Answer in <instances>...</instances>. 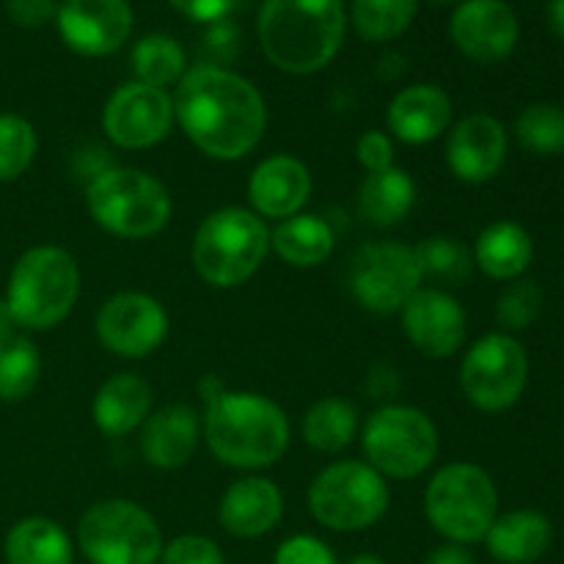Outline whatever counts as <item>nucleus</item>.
<instances>
[{
  "instance_id": "nucleus-24",
  "label": "nucleus",
  "mask_w": 564,
  "mask_h": 564,
  "mask_svg": "<svg viewBox=\"0 0 564 564\" xmlns=\"http://www.w3.org/2000/svg\"><path fill=\"white\" fill-rule=\"evenodd\" d=\"M485 545L501 564H534L551 545V521L534 510L507 512L490 523Z\"/></svg>"
},
{
  "instance_id": "nucleus-22",
  "label": "nucleus",
  "mask_w": 564,
  "mask_h": 564,
  "mask_svg": "<svg viewBox=\"0 0 564 564\" xmlns=\"http://www.w3.org/2000/svg\"><path fill=\"white\" fill-rule=\"evenodd\" d=\"M386 121L402 143H430L449 127L452 99L433 83H416L391 99Z\"/></svg>"
},
{
  "instance_id": "nucleus-9",
  "label": "nucleus",
  "mask_w": 564,
  "mask_h": 564,
  "mask_svg": "<svg viewBox=\"0 0 564 564\" xmlns=\"http://www.w3.org/2000/svg\"><path fill=\"white\" fill-rule=\"evenodd\" d=\"M308 510L334 532H364L389 510V485L369 463H334L314 477Z\"/></svg>"
},
{
  "instance_id": "nucleus-42",
  "label": "nucleus",
  "mask_w": 564,
  "mask_h": 564,
  "mask_svg": "<svg viewBox=\"0 0 564 564\" xmlns=\"http://www.w3.org/2000/svg\"><path fill=\"white\" fill-rule=\"evenodd\" d=\"M367 386L372 397H394L400 391V375L394 367H378L369 372Z\"/></svg>"
},
{
  "instance_id": "nucleus-39",
  "label": "nucleus",
  "mask_w": 564,
  "mask_h": 564,
  "mask_svg": "<svg viewBox=\"0 0 564 564\" xmlns=\"http://www.w3.org/2000/svg\"><path fill=\"white\" fill-rule=\"evenodd\" d=\"M356 154H358V163H361L369 174L394 165V143H391V138L380 130L364 132V135L358 138Z\"/></svg>"
},
{
  "instance_id": "nucleus-41",
  "label": "nucleus",
  "mask_w": 564,
  "mask_h": 564,
  "mask_svg": "<svg viewBox=\"0 0 564 564\" xmlns=\"http://www.w3.org/2000/svg\"><path fill=\"white\" fill-rule=\"evenodd\" d=\"M169 3L193 22H220L231 14L237 0H169Z\"/></svg>"
},
{
  "instance_id": "nucleus-17",
  "label": "nucleus",
  "mask_w": 564,
  "mask_h": 564,
  "mask_svg": "<svg viewBox=\"0 0 564 564\" xmlns=\"http://www.w3.org/2000/svg\"><path fill=\"white\" fill-rule=\"evenodd\" d=\"M402 312L408 341L427 358H449L466 339V312L444 290H419Z\"/></svg>"
},
{
  "instance_id": "nucleus-3",
  "label": "nucleus",
  "mask_w": 564,
  "mask_h": 564,
  "mask_svg": "<svg viewBox=\"0 0 564 564\" xmlns=\"http://www.w3.org/2000/svg\"><path fill=\"white\" fill-rule=\"evenodd\" d=\"M202 433L224 466L246 471L273 466L290 446L286 413L262 394L220 391L207 402Z\"/></svg>"
},
{
  "instance_id": "nucleus-7",
  "label": "nucleus",
  "mask_w": 564,
  "mask_h": 564,
  "mask_svg": "<svg viewBox=\"0 0 564 564\" xmlns=\"http://www.w3.org/2000/svg\"><path fill=\"white\" fill-rule=\"evenodd\" d=\"M499 510L494 479L474 463H449L430 479L424 490V512L441 538L457 545L485 540Z\"/></svg>"
},
{
  "instance_id": "nucleus-36",
  "label": "nucleus",
  "mask_w": 564,
  "mask_h": 564,
  "mask_svg": "<svg viewBox=\"0 0 564 564\" xmlns=\"http://www.w3.org/2000/svg\"><path fill=\"white\" fill-rule=\"evenodd\" d=\"M543 312V290L534 281H512L499 297L496 317L507 330H527Z\"/></svg>"
},
{
  "instance_id": "nucleus-37",
  "label": "nucleus",
  "mask_w": 564,
  "mask_h": 564,
  "mask_svg": "<svg viewBox=\"0 0 564 564\" xmlns=\"http://www.w3.org/2000/svg\"><path fill=\"white\" fill-rule=\"evenodd\" d=\"M158 564H226L218 543L204 534H182L163 545Z\"/></svg>"
},
{
  "instance_id": "nucleus-12",
  "label": "nucleus",
  "mask_w": 564,
  "mask_h": 564,
  "mask_svg": "<svg viewBox=\"0 0 564 564\" xmlns=\"http://www.w3.org/2000/svg\"><path fill=\"white\" fill-rule=\"evenodd\" d=\"M419 290L422 273L413 248L400 242H369L352 257L350 292L367 312H400Z\"/></svg>"
},
{
  "instance_id": "nucleus-20",
  "label": "nucleus",
  "mask_w": 564,
  "mask_h": 564,
  "mask_svg": "<svg viewBox=\"0 0 564 564\" xmlns=\"http://www.w3.org/2000/svg\"><path fill=\"white\" fill-rule=\"evenodd\" d=\"M220 523L231 538L257 540L273 532L284 516V496L270 479L246 477L231 485L220 499Z\"/></svg>"
},
{
  "instance_id": "nucleus-45",
  "label": "nucleus",
  "mask_w": 564,
  "mask_h": 564,
  "mask_svg": "<svg viewBox=\"0 0 564 564\" xmlns=\"http://www.w3.org/2000/svg\"><path fill=\"white\" fill-rule=\"evenodd\" d=\"M17 323H14V314H11L9 303H6V297H0V339H9L11 334H14Z\"/></svg>"
},
{
  "instance_id": "nucleus-44",
  "label": "nucleus",
  "mask_w": 564,
  "mask_h": 564,
  "mask_svg": "<svg viewBox=\"0 0 564 564\" xmlns=\"http://www.w3.org/2000/svg\"><path fill=\"white\" fill-rule=\"evenodd\" d=\"M549 25L554 36H560L564 42V0H551L549 3Z\"/></svg>"
},
{
  "instance_id": "nucleus-43",
  "label": "nucleus",
  "mask_w": 564,
  "mask_h": 564,
  "mask_svg": "<svg viewBox=\"0 0 564 564\" xmlns=\"http://www.w3.org/2000/svg\"><path fill=\"white\" fill-rule=\"evenodd\" d=\"M424 564H477L474 562L471 551L463 549V545L457 543H446V545H438L435 551H430L427 562Z\"/></svg>"
},
{
  "instance_id": "nucleus-8",
  "label": "nucleus",
  "mask_w": 564,
  "mask_h": 564,
  "mask_svg": "<svg viewBox=\"0 0 564 564\" xmlns=\"http://www.w3.org/2000/svg\"><path fill=\"white\" fill-rule=\"evenodd\" d=\"M77 543L91 564H158L163 554L158 521L127 499L88 507L77 523Z\"/></svg>"
},
{
  "instance_id": "nucleus-28",
  "label": "nucleus",
  "mask_w": 564,
  "mask_h": 564,
  "mask_svg": "<svg viewBox=\"0 0 564 564\" xmlns=\"http://www.w3.org/2000/svg\"><path fill=\"white\" fill-rule=\"evenodd\" d=\"M413 202H416V185L408 171L397 165L369 174L358 191V209L375 226H397L405 220Z\"/></svg>"
},
{
  "instance_id": "nucleus-34",
  "label": "nucleus",
  "mask_w": 564,
  "mask_h": 564,
  "mask_svg": "<svg viewBox=\"0 0 564 564\" xmlns=\"http://www.w3.org/2000/svg\"><path fill=\"white\" fill-rule=\"evenodd\" d=\"M516 135L534 154H564V110L560 105H529L516 121Z\"/></svg>"
},
{
  "instance_id": "nucleus-29",
  "label": "nucleus",
  "mask_w": 564,
  "mask_h": 564,
  "mask_svg": "<svg viewBox=\"0 0 564 564\" xmlns=\"http://www.w3.org/2000/svg\"><path fill=\"white\" fill-rule=\"evenodd\" d=\"M358 433V411L341 397H325L314 402L303 416V441L323 455L347 449Z\"/></svg>"
},
{
  "instance_id": "nucleus-33",
  "label": "nucleus",
  "mask_w": 564,
  "mask_h": 564,
  "mask_svg": "<svg viewBox=\"0 0 564 564\" xmlns=\"http://www.w3.org/2000/svg\"><path fill=\"white\" fill-rule=\"evenodd\" d=\"M39 372H42V358L31 339L17 334L0 339V400H25L39 383Z\"/></svg>"
},
{
  "instance_id": "nucleus-27",
  "label": "nucleus",
  "mask_w": 564,
  "mask_h": 564,
  "mask_svg": "<svg viewBox=\"0 0 564 564\" xmlns=\"http://www.w3.org/2000/svg\"><path fill=\"white\" fill-rule=\"evenodd\" d=\"M270 248L292 268H317L334 251V229L319 215H292L270 231Z\"/></svg>"
},
{
  "instance_id": "nucleus-15",
  "label": "nucleus",
  "mask_w": 564,
  "mask_h": 564,
  "mask_svg": "<svg viewBox=\"0 0 564 564\" xmlns=\"http://www.w3.org/2000/svg\"><path fill=\"white\" fill-rule=\"evenodd\" d=\"M449 36L466 58L499 64L521 39V22L505 0H463L449 20Z\"/></svg>"
},
{
  "instance_id": "nucleus-18",
  "label": "nucleus",
  "mask_w": 564,
  "mask_h": 564,
  "mask_svg": "<svg viewBox=\"0 0 564 564\" xmlns=\"http://www.w3.org/2000/svg\"><path fill=\"white\" fill-rule=\"evenodd\" d=\"M507 160V130L488 113H471L449 132L446 163L457 180L482 185L494 180Z\"/></svg>"
},
{
  "instance_id": "nucleus-35",
  "label": "nucleus",
  "mask_w": 564,
  "mask_h": 564,
  "mask_svg": "<svg viewBox=\"0 0 564 564\" xmlns=\"http://www.w3.org/2000/svg\"><path fill=\"white\" fill-rule=\"evenodd\" d=\"M36 130L17 113H0V182H14L36 158Z\"/></svg>"
},
{
  "instance_id": "nucleus-13",
  "label": "nucleus",
  "mask_w": 564,
  "mask_h": 564,
  "mask_svg": "<svg viewBox=\"0 0 564 564\" xmlns=\"http://www.w3.org/2000/svg\"><path fill=\"white\" fill-rule=\"evenodd\" d=\"M97 339L121 358H147L169 336L163 303L143 292H119L97 314Z\"/></svg>"
},
{
  "instance_id": "nucleus-2",
  "label": "nucleus",
  "mask_w": 564,
  "mask_h": 564,
  "mask_svg": "<svg viewBox=\"0 0 564 564\" xmlns=\"http://www.w3.org/2000/svg\"><path fill=\"white\" fill-rule=\"evenodd\" d=\"M347 11L341 0H264L259 44L273 66L290 75H314L341 50Z\"/></svg>"
},
{
  "instance_id": "nucleus-30",
  "label": "nucleus",
  "mask_w": 564,
  "mask_h": 564,
  "mask_svg": "<svg viewBox=\"0 0 564 564\" xmlns=\"http://www.w3.org/2000/svg\"><path fill=\"white\" fill-rule=\"evenodd\" d=\"M132 69H135L138 83L165 91V86H174L185 77V50L176 39L165 36V33H149L132 47Z\"/></svg>"
},
{
  "instance_id": "nucleus-19",
  "label": "nucleus",
  "mask_w": 564,
  "mask_h": 564,
  "mask_svg": "<svg viewBox=\"0 0 564 564\" xmlns=\"http://www.w3.org/2000/svg\"><path fill=\"white\" fill-rule=\"evenodd\" d=\"M308 193H312V174L292 154H273L262 160L248 180L253 213L264 218H292L308 202Z\"/></svg>"
},
{
  "instance_id": "nucleus-16",
  "label": "nucleus",
  "mask_w": 564,
  "mask_h": 564,
  "mask_svg": "<svg viewBox=\"0 0 564 564\" xmlns=\"http://www.w3.org/2000/svg\"><path fill=\"white\" fill-rule=\"evenodd\" d=\"M61 39L77 55H110L130 39L132 9L127 0H64L55 11Z\"/></svg>"
},
{
  "instance_id": "nucleus-21",
  "label": "nucleus",
  "mask_w": 564,
  "mask_h": 564,
  "mask_svg": "<svg viewBox=\"0 0 564 564\" xmlns=\"http://www.w3.org/2000/svg\"><path fill=\"white\" fill-rule=\"evenodd\" d=\"M198 438H202V424L196 411L187 405H169L143 422L141 455L149 466L174 471L191 463Z\"/></svg>"
},
{
  "instance_id": "nucleus-32",
  "label": "nucleus",
  "mask_w": 564,
  "mask_h": 564,
  "mask_svg": "<svg viewBox=\"0 0 564 564\" xmlns=\"http://www.w3.org/2000/svg\"><path fill=\"white\" fill-rule=\"evenodd\" d=\"M416 0H352V28L367 42H391L411 28Z\"/></svg>"
},
{
  "instance_id": "nucleus-47",
  "label": "nucleus",
  "mask_w": 564,
  "mask_h": 564,
  "mask_svg": "<svg viewBox=\"0 0 564 564\" xmlns=\"http://www.w3.org/2000/svg\"><path fill=\"white\" fill-rule=\"evenodd\" d=\"M433 3H444L446 6V3H455V0H433Z\"/></svg>"
},
{
  "instance_id": "nucleus-31",
  "label": "nucleus",
  "mask_w": 564,
  "mask_h": 564,
  "mask_svg": "<svg viewBox=\"0 0 564 564\" xmlns=\"http://www.w3.org/2000/svg\"><path fill=\"white\" fill-rule=\"evenodd\" d=\"M422 281H435L444 286H466L474 273V257L455 237H427L413 248Z\"/></svg>"
},
{
  "instance_id": "nucleus-23",
  "label": "nucleus",
  "mask_w": 564,
  "mask_h": 564,
  "mask_svg": "<svg viewBox=\"0 0 564 564\" xmlns=\"http://www.w3.org/2000/svg\"><path fill=\"white\" fill-rule=\"evenodd\" d=\"M152 411V386L130 372L113 375L94 397V424L102 435L119 438L141 427Z\"/></svg>"
},
{
  "instance_id": "nucleus-6",
  "label": "nucleus",
  "mask_w": 564,
  "mask_h": 564,
  "mask_svg": "<svg viewBox=\"0 0 564 564\" xmlns=\"http://www.w3.org/2000/svg\"><path fill=\"white\" fill-rule=\"evenodd\" d=\"M86 207L97 226L116 237L143 240L169 224L171 196L160 180L138 169H105L86 187Z\"/></svg>"
},
{
  "instance_id": "nucleus-25",
  "label": "nucleus",
  "mask_w": 564,
  "mask_h": 564,
  "mask_svg": "<svg viewBox=\"0 0 564 564\" xmlns=\"http://www.w3.org/2000/svg\"><path fill=\"white\" fill-rule=\"evenodd\" d=\"M534 246L529 231L516 220H496L482 229L474 251V264L496 281H516L532 264Z\"/></svg>"
},
{
  "instance_id": "nucleus-10",
  "label": "nucleus",
  "mask_w": 564,
  "mask_h": 564,
  "mask_svg": "<svg viewBox=\"0 0 564 564\" xmlns=\"http://www.w3.org/2000/svg\"><path fill=\"white\" fill-rule=\"evenodd\" d=\"M361 446L369 466L383 479H413L435 463L438 430L416 408L386 405L369 416Z\"/></svg>"
},
{
  "instance_id": "nucleus-14",
  "label": "nucleus",
  "mask_w": 564,
  "mask_h": 564,
  "mask_svg": "<svg viewBox=\"0 0 564 564\" xmlns=\"http://www.w3.org/2000/svg\"><path fill=\"white\" fill-rule=\"evenodd\" d=\"M174 124V99L147 83L116 88L102 110L105 135L121 149H149L163 141Z\"/></svg>"
},
{
  "instance_id": "nucleus-46",
  "label": "nucleus",
  "mask_w": 564,
  "mask_h": 564,
  "mask_svg": "<svg viewBox=\"0 0 564 564\" xmlns=\"http://www.w3.org/2000/svg\"><path fill=\"white\" fill-rule=\"evenodd\" d=\"M347 564H386V562L375 554H358V556H352Z\"/></svg>"
},
{
  "instance_id": "nucleus-40",
  "label": "nucleus",
  "mask_w": 564,
  "mask_h": 564,
  "mask_svg": "<svg viewBox=\"0 0 564 564\" xmlns=\"http://www.w3.org/2000/svg\"><path fill=\"white\" fill-rule=\"evenodd\" d=\"M11 22L20 28H42L55 20L58 3L55 0H6Z\"/></svg>"
},
{
  "instance_id": "nucleus-5",
  "label": "nucleus",
  "mask_w": 564,
  "mask_h": 564,
  "mask_svg": "<svg viewBox=\"0 0 564 564\" xmlns=\"http://www.w3.org/2000/svg\"><path fill=\"white\" fill-rule=\"evenodd\" d=\"M77 295H80V270L72 253L58 246H39L17 259L6 303L17 325L47 330L72 312Z\"/></svg>"
},
{
  "instance_id": "nucleus-38",
  "label": "nucleus",
  "mask_w": 564,
  "mask_h": 564,
  "mask_svg": "<svg viewBox=\"0 0 564 564\" xmlns=\"http://www.w3.org/2000/svg\"><path fill=\"white\" fill-rule=\"evenodd\" d=\"M273 564H339L334 551L312 534H295L275 551Z\"/></svg>"
},
{
  "instance_id": "nucleus-26",
  "label": "nucleus",
  "mask_w": 564,
  "mask_h": 564,
  "mask_svg": "<svg viewBox=\"0 0 564 564\" xmlns=\"http://www.w3.org/2000/svg\"><path fill=\"white\" fill-rule=\"evenodd\" d=\"M9 564H72L75 551L64 529L50 518H25L6 534Z\"/></svg>"
},
{
  "instance_id": "nucleus-1",
  "label": "nucleus",
  "mask_w": 564,
  "mask_h": 564,
  "mask_svg": "<svg viewBox=\"0 0 564 564\" xmlns=\"http://www.w3.org/2000/svg\"><path fill=\"white\" fill-rule=\"evenodd\" d=\"M174 119L207 158L240 160L262 141L268 108L251 80L207 64L176 83Z\"/></svg>"
},
{
  "instance_id": "nucleus-11",
  "label": "nucleus",
  "mask_w": 564,
  "mask_h": 564,
  "mask_svg": "<svg viewBox=\"0 0 564 564\" xmlns=\"http://www.w3.org/2000/svg\"><path fill=\"white\" fill-rule=\"evenodd\" d=\"M529 380L527 350L510 334H488L474 341L460 367V389L479 411H507L521 400Z\"/></svg>"
},
{
  "instance_id": "nucleus-4",
  "label": "nucleus",
  "mask_w": 564,
  "mask_h": 564,
  "mask_svg": "<svg viewBox=\"0 0 564 564\" xmlns=\"http://www.w3.org/2000/svg\"><path fill=\"white\" fill-rule=\"evenodd\" d=\"M270 231L253 209L226 207L202 220L193 240V268L218 290L240 286L262 268Z\"/></svg>"
}]
</instances>
